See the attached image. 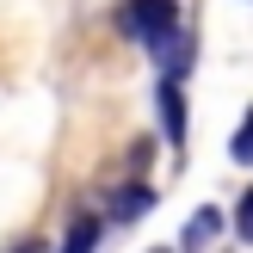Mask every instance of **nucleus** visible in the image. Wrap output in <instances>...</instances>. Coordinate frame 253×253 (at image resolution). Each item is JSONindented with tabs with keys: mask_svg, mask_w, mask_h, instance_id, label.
Instances as JSON below:
<instances>
[{
	"mask_svg": "<svg viewBox=\"0 0 253 253\" xmlns=\"http://www.w3.org/2000/svg\"><path fill=\"white\" fill-rule=\"evenodd\" d=\"M99 247V216H74L68 222V241H62V253H93Z\"/></svg>",
	"mask_w": 253,
	"mask_h": 253,
	"instance_id": "20e7f679",
	"label": "nucleus"
},
{
	"mask_svg": "<svg viewBox=\"0 0 253 253\" xmlns=\"http://www.w3.org/2000/svg\"><path fill=\"white\" fill-rule=\"evenodd\" d=\"M19 253H49V247H19Z\"/></svg>",
	"mask_w": 253,
	"mask_h": 253,
	"instance_id": "6e6552de",
	"label": "nucleus"
},
{
	"mask_svg": "<svg viewBox=\"0 0 253 253\" xmlns=\"http://www.w3.org/2000/svg\"><path fill=\"white\" fill-rule=\"evenodd\" d=\"M229 155L241 161V167H253V105H247V118H241V130H235V142H229Z\"/></svg>",
	"mask_w": 253,
	"mask_h": 253,
	"instance_id": "423d86ee",
	"label": "nucleus"
},
{
	"mask_svg": "<svg viewBox=\"0 0 253 253\" xmlns=\"http://www.w3.org/2000/svg\"><path fill=\"white\" fill-rule=\"evenodd\" d=\"M235 229H241L247 241H253V185H247V198H241V210H235Z\"/></svg>",
	"mask_w": 253,
	"mask_h": 253,
	"instance_id": "0eeeda50",
	"label": "nucleus"
},
{
	"mask_svg": "<svg viewBox=\"0 0 253 253\" xmlns=\"http://www.w3.org/2000/svg\"><path fill=\"white\" fill-rule=\"evenodd\" d=\"M161 124H167L173 148H179V142H185V86H179V74L161 81Z\"/></svg>",
	"mask_w": 253,
	"mask_h": 253,
	"instance_id": "f03ea898",
	"label": "nucleus"
},
{
	"mask_svg": "<svg viewBox=\"0 0 253 253\" xmlns=\"http://www.w3.org/2000/svg\"><path fill=\"white\" fill-rule=\"evenodd\" d=\"M222 235V210L216 204H204V210H192V222H185V241H179V253H204L210 241Z\"/></svg>",
	"mask_w": 253,
	"mask_h": 253,
	"instance_id": "7ed1b4c3",
	"label": "nucleus"
},
{
	"mask_svg": "<svg viewBox=\"0 0 253 253\" xmlns=\"http://www.w3.org/2000/svg\"><path fill=\"white\" fill-rule=\"evenodd\" d=\"M173 25H179V0H130L124 6V31L136 43H161Z\"/></svg>",
	"mask_w": 253,
	"mask_h": 253,
	"instance_id": "f257e3e1",
	"label": "nucleus"
},
{
	"mask_svg": "<svg viewBox=\"0 0 253 253\" xmlns=\"http://www.w3.org/2000/svg\"><path fill=\"white\" fill-rule=\"evenodd\" d=\"M148 253H173V247H148Z\"/></svg>",
	"mask_w": 253,
	"mask_h": 253,
	"instance_id": "1a4fd4ad",
	"label": "nucleus"
},
{
	"mask_svg": "<svg viewBox=\"0 0 253 253\" xmlns=\"http://www.w3.org/2000/svg\"><path fill=\"white\" fill-rule=\"evenodd\" d=\"M148 204H155V198H148L142 185H130V192H111V216H142Z\"/></svg>",
	"mask_w": 253,
	"mask_h": 253,
	"instance_id": "39448f33",
	"label": "nucleus"
}]
</instances>
